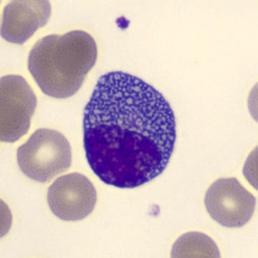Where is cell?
Returning a JSON list of instances; mask_svg holds the SVG:
<instances>
[{"label": "cell", "instance_id": "52a82bcc", "mask_svg": "<svg viewBox=\"0 0 258 258\" xmlns=\"http://www.w3.org/2000/svg\"><path fill=\"white\" fill-rule=\"evenodd\" d=\"M48 1H13L7 5L2 22V37L11 43L23 44L48 21Z\"/></svg>", "mask_w": 258, "mask_h": 258}, {"label": "cell", "instance_id": "6da1fadb", "mask_svg": "<svg viewBox=\"0 0 258 258\" xmlns=\"http://www.w3.org/2000/svg\"><path fill=\"white\" fill-rule=\"evenodd\" d=\"M87 161L104 183L135 188L160 176L177 140L173 109L144 80L124 72L102 75L85 106Z\"/></svg>", "mask_w": 258, "mask_h": 258}, {"label": "cell", "instance_id": "7a4b0ae2", "mask_svg": "<svg viewBox=\"0 0 258 258\" xmlns=\"http://www.w3.org/2000/svg\"><path fill=\"white\" fill-rule=\"evenodd\" d=\"M93 37L83 31L50 35L36 42L28 57V70L42 92L54 98L74 95L96 62Z\"/></svg>", "mask_w": 258, "mask_h": 258}, {"label": "cell", "instance_id": "8992f818", "mask_svg": "<svg viewBox=\"0 0 258 258\" xmlns=\"http://www.w3.org/2000/svg\"><path fill=\"white\" fill-rule=\"evenodd\" d=\"M96 201L97 193L93 183L79 173L59 177L47 192L51 211L66 221H78L86 218L93 212Z\"/></svg>", "mask_w": 258, "mask_h": 258}, {"label": "cell", "instance_id": "277c9868", "mask_svg": "<svg viewBox=\"0 0 258 258\" xmlns=\"http://www.w3.org/2000/svg\"><path fill=\"white\" fill-rule=\"evenodd\" d=\"M1 92V141L14 143L26 135L37 107L33 90L23 77L10 75L3 77Z\"/></svg>", "mask_w": 258, "mask_h": 258}, {"label": "cell", "instance_id": "5b68a950", "mask_svg": "<svg viewBox=\"0 0 258 258\" xmlns=\"http://www.w3.org/2000/svg\"><path fill=\"white\" fill-rule=\"evenodd\" d=\"M204 204L214 220L230 228H241L254 214L255 198L235 177L215 181L207 191Z\"/></svg>", "mask_w": 258, "mask_h": 258}, {"label": "cell", "instance_id": "3957f363", "mask_svg": "<svg viewBox=\"0 0 258 258\" xmlns=\"http://www.w3.org/2000/svg\"><path fill=\"white\" fill-rule=\"evenodd\" d=\"M17 160L27 177L45 183L71 167V145L59 132L39 129L18 148Z\"/></svg>", "mask_w": 258, "mask_h": 258}, {"label": "cell", "instance_id": "ba28073f", "mask_svg": "<svg viewBox=\"0 0 258 258\" xmlns=\"http://www.w3.org/2000/svg\"><path fill=\"white\" fill-rule=\"evenodd\" d=\"M172 257H220L218 246L209 236L201 232L184 234L176 241Z\"/></svg>", "mask_w": 258, "mask_h": 258}]
</instances>
